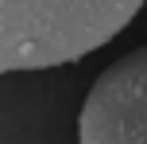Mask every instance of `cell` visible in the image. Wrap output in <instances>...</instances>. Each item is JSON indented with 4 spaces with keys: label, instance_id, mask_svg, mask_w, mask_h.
<instances>
[{
    "label": "cell",
    "instance_id": "cell-1",
    "mask_svg": "<svg viewBox=\"0 0 147 144\" xmlns=\"http://www.w3.org/2000/svg\"><path fill=\"white\" fill-rule=\"evenodd\" d=\"M143 0H0V70H47L105 47Z\"/></svg>",
    "mask_w": 147,
    "mask_h": 144
},
{
    "label": "cell",
    "instance_id": "cell-2",
    "mask_svg": "<svg viewBox=\"0 0 147 144\" xmlns=\"http://www.w3.org/2000/svg\"><path fill=\"white\" fill-rule=\"evenodd\" d=\"M81 144H147V47L101 70L78 121Z\"/></svg>",
    "mask_w": 147,
    "mask_h": 144
}]
</instances>
